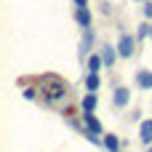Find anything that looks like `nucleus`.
I'll return each instance as SVG.
<instances>
[{"mask_svg":"<svg viewBox=\"0 0 152 152\" xmlns=\"http://www.w3.org/2000/svg\"><path fill=\"white\" fill-rule=\"evenodd\" d=\"M144 37H150V24H139L136 29V40H144Z\"/></svg>","mask_w":152,"mask_h":152,"instance_id":"obj_13","label":"nucleus"},{"mask_svg":"<svg viewBox=\"0 0 152 152\" xmlns=\"http://www.w3.org/2000/svg\"><path fill=\"white\" fill-rule=\"evenodd\" d=\"M99 86H102L99 75H86V91H88V94H96V91H99Z\"/></svg>","mask_w":152,"mask_h":152,"instance_id":"obj_12","label":"nucleus"},{"mask_svg":"<svg viewBox=\"0 0 152 152\" xmlns=\"http://www.w3.org/2000/svg\"><path fill=\"white\" fill-rule=\"evenodd\" d=\"M104 150L110 152H120V139L115 136V134H104V144H102Z\"/></svg>","mask_w":152,"mask_h":152,"instance_id":"obj_11","label":"nucleus"},{"mask_svg":"<svg viewBox=\"0 0 152 152\" xmlns=\"http://www.w3.org/2000/svg\"><path fill=\"white\" fill-rule=\"evenodd\" d=\"M102 59H104V67H107V69L115 67V61L120 59V56H118V45H110V43L102 45Z\"/></svg>","mask_w":152,"mask_h":152,"instance_id":"obj_4","label":"nucleus"},{"mask_svg":"<svg viewBox=\"0 0 152 152\" xmlns=\"http://www.w3.org/2000/svg\"><path fill=\"white\" fill-rule=\"evenodd\" d=\"M136 86L142 91H152V69H139L136 72Z\"/></svg>","mask_w":152,"mask_h":152,"instance_id":"obj_6","label":"nucleus"},{"mask_svg":"<svg viewBox=\"0 0 152 152\" xmlns=\"http://www.w3.org/2000/svg\"><path fill=\"white\" fill-rule=\"evenodd\" d=\"M35 96H37V94H35V88H24V99H29V102H32Z\"/></svg>","mask_w":152,"mask_h":152,"instance_id":"obj_15","label":"nucleus"},{"mask_svg":"<svg viewBox=\"0 0 152 152\" xmlns=\"http://www.w3.org/2000/svg\"><path fill=\"white\" fill-rule=\"evenodd\" d=\"M150 37H152V21H150Z\"/></svg>","mask_w":152,"mask_h":152,"instance_id":"obj_17","label":"nucleus"},{"mask_svg":"<svg viewBox=\"0 0 152 152\" xmlns=\"http://www.w3.org/2000/svg\"><path fill=\"white\" fill-rule=\"evenodd\" d=\"M94 48V29H86L83 32V40H80V59H86Z\"/></svg>","mask_w":152,"mask_h":152,"instance_id":"obj_7","label":"nucleus"},{"mask_svg":"<svg viewBox=\"0 0 152 152\" xmlns=\"http://www.w3.org/2000/svg\"><path fill=\"white\" fill-rule=\"evenodd\" d=\"M40 91H43V102L56 104V102H61L67 96V83L59 75H43L40 77Z\"/></svg>","mask_w":152,"mask_h":152,"instance_id":"obj_1","label":"nucleus"},{"mask_svg":"<svg viewBox=\"0 0 152 152\" xmlns=\"http://www.w3.org/2000/svg\"><path fill=\"white\" fill-rule=\"evenodd\" d=\"M75 21L83 29H91V11L88 8H75Z\"/></svg>","mask_w":152,"mask_h":152,"instance_id":"obj_8","label":"nucleus"},{"mask_svg":"<svg viewBox=\"0 0 152 152\" xmlns=\"http://www.w3.org/2000/svg\"><path fill=\"white\" fill-rule=\"evenodd\" d=\"M75 3V8H88V0H72Z\"/></svg>","mask_w":152,"mask_h":152,"instance_id":"obj_16","label":"nucleus"},{"mask_svg":"<svg viewBox=\"0 0 152 152\" xmlns=\"http://www.w3.org/2000/svg\"><path fill=\"white\" fill-rule=\"evenodd\" d=\"M80 107H83V112H96V107H99L96 94H86V96H83V102H80Z\"/></svg>","mask_w":152,"mask_h":152,"instance_id":"obj_10","label":"nucleus"},{"mask_svg":"<svg viewBox=\"0 0 152 152\" xmlns=\"http://www.w3.org/2000/svg\"><path fill=\"white\" fill-rule=\"evenodd\" d=\"M139 139H142L147 147H152V118L150 120H142V126H139Z\"/></svg>","mask_w":152,"mask_h":152,"instance_id":"obj_9","label":"nucleus"},{"mask_svg":"<svg viewBox=\"0 0 152 152\" xmlns=\"http://www.w3.org/2000/svg\"><path fill=\"white\" fill-rule=\"evenodd\" d=\"M102 67H104V59H102V53H91V56H88V61H86V69H88V75H99V72H102Z\"/></svg>","mask_w":152,"mask_h":152,"instance_id":"obj_5","label":"nucleus"},{"mask_svg":"<svg viewBox=\"0 0 152 152\" xmlns=\"http://www.w3.org/2000/svg\"><path fill=\"white\" fill-rule=\"evenodd\" d=\"M128 102H131V91H128L126 86H118L115 94H112V104H115L118 110H123V107H128Z\"/></svg>","mask_w":152,"mask_h":152,"instance_id":"obj_3","label":"nucleus"},{"mask_svg":"<svg viewBox=\"0 0 152 152\" xmlns=\"http://www.w3.org/2000/svg\"><path fill=\"white\" fill-rule=\"evenodd\" d=\"M142 11H144V16L152 21V3H144V8H142Z\"/></svg>","mask_w":152,"mask_h":152,"instance_id":"obj_14","label":"nucleus"},{"mask_svg":"<svg viewBox=\"0 0 152 152\" xmlns=\"http://www.w3.org/2000/svg\"><path fill=\"white\" fill-rule=\"evenodd\" d=\"M147 152H152V147H147Z\"/></svg>","mask_w":152,"mask_h":152,"instance_id":"obj_18","label":"nucleus"},{"mask_svg":"<svg viewBox=\"0 0 152 152\" xmlns=\"http://www.w3.org/2000/svg\"><path fill=\"white\" fill-rule=\"evenodd\" d=\"M134 53H136V37L128 35V32H123L120 40H118V56L120 59H131Z\"/></svg>","mask_w":152,"mask_h":152,"instance_id":"obj_2","label":"nucleus"}]
</instances>
